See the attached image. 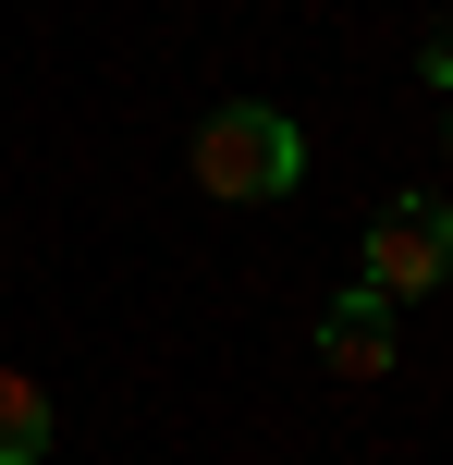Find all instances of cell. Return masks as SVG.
Here are the masks:
<instances>
[{
  "mask_svg": "<svg viewBox=\"0 0 453 465\" xmlns=\"http://www.w3.org/2000/svg\"><path fill=\"white\" fill-rule=\"evenodd\" d=\"M319 368H343V380H380V368H392V306L368 294V282L331 294V319H319Z\"/></svg>",
  "mask_w": 453,
  "mask_h": 465,
  "instance_id": "3",
  "label": "cell"
},
{
  "mask_svg": "<svg viewBox=\"0 0 453 465\" xmlns=\"http://www.w3.org/2000/svg\"><path fill=\"white\" fill-rule=\"evenodd\" d=\"M417 62H429V86H441V98H453V13H441V25H429V49H417Z\"/></svg>",
  "mask_w": 453,
  "mask_h": 465,
  "instance_id": "5",
  "label": "cell"
},
{
  "mask_svg": "<svg viewBox=\"0 0 453 465\" xmlns=\"http://www.w3.org/2000/svg\"><path fill=\"white\" fill-rule=\"evenodd\" d=\"M49 429H62V417H49V380L37 368H0V465H37Z\"/></svg>",
  "mask_w": 453,
  "mask_h": 465,
  "instance_id": "4",
  "label": "cell"
},
{
  "mask_svg": "<svg viewBox=\"0 0 453 465\" xmlns=\"http://www.w3.org/2000/svg\"><path fill=\"white\" fill-rule=\"evenodd\" d=\"M196 184H209L221 209H258V196L307 184V147H294V123L270 111V98H221V111L196 123Z\"/></svg>",
  "mask_w": 453,
  "mask_h": 465,
  "instance_id": "1",
  "label": "cell"
},
{
  "mask_svg": "<svg viewBox=\"0 0 453 465\" xmlns=\"http://www.w3.org/2000/svg\"><path fill=\"white\" fill-rule=\"evenodd\" d=\"M441 282H453V209L441 196H392L368 221V294L405 306V294H441Z\"/></svg>",
  "mask_w": 453,
  "mask_h": 465,
  "instance_id": "2",
  "label": "cell"
}]
</instances>
